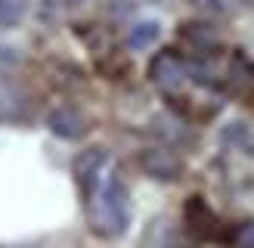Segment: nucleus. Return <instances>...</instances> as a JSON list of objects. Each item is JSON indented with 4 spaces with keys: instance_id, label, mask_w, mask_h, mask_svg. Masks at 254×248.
I'll return each mask as SVG.
<instances>
[{
    "instance_id": "nucleus-1",
    "label": "nucleus",
    "mask_w": 254,
    "mask_h": 248,
    "mask_svg": "<svg viewBox=\"0 0 254 248\" xmlns=\"http://www.w3.org/2000/svg\"><path fill=\"white\" fill-rule=\"evenodd\" d=\"M87 202V217H90V230L103 239H118L130 227V192L127 183L118 177V171H106L99 186L84 198Z\"/></svg>"
},
{
    "instance_id": "nucleus-2",
    "label": "nucleus",
    "mask_w": 254,
    "mask_h": 248,
    "mask_svg": "<svg viewBox=\"0 0 254 248\" xmlns=\"http://www.w3.org/2000/svg\"><path fill=\"white\" fill-rule=\"evenodd\" d=\"M149 81L164 93H177L186 81V59L174 50H161L149 62Z\"/></svg>"
},
{
    "instance_id": "nucleus-3",
    "label": "nucleus",
    "mask_w": 254,
    "mask_h": 248,
    "mask_svg": "<svg viewBox=\"0 0 254 248\" xmlns=\"http://www.w3.org/2000/svg\"><path fill=\"white\" fill-rule=\"evenodd\" d=\"M139 168H143L152 180H161V183H174V180H180L183 177V158L171 152V149H143L139 152Z\"/></svg>"
},
{
    "instance_id": "nucleus-4",
    "label": "nucleus",
    "mask_w": 254,
    "mask_h": 248,
    "mask_svg": "<svg viewBox=\"0 0 254 248\" xmlns=\"http://www.w3.org/2000/svg\"><path fill=\"white\" fill-rule=\"evenodd\" d=\"M106 171H109L106 149H87V152H81L78 158H74V180H78L84 198L99 186V180L106 177Z\"/></svg>"
},
{
    "instance_id": "nucleus-5",
    "label": "nucleus",
    "mask_w": 254,
    "mask_h": 248,
    "mask_svg": "<svg viewBox=\"0 0 254 248\" xmlns=\"http://www.w3.org/2000/svg\"><path fill=\"white\" fill-rule=\"evenodd\" d=\"M47 127L53 136H59V140H81V136L90 130V121L74 106H56L47 115Z\"/></svg>"
},
{
    "instance_id": "nucleus-6",
    "label": "nucleus",
    "mask_w": 254,
    "mask_h": 248,
    "mask_svg": "<svg viewBox=\"0 0 254 248\" xmlns=\"http://www.w3.org/2000/svg\"><path fill=\"white\" fill-rule=\"evenodd\" d=\"M25 109H28V96L12 81H0V121H19L25 118Z\"/></svg>"
},
{
    "instance_id": "nucleus-7",
    "label": "nucleus",
    "mask_w": 254,
    "mask_h": 248,
    "mask_svg": "<svg viewBox=\"0 0 254 248\" xmlns=\"http://www.w3.org/2000/svg\"><path fill=\"white\" fill-rule=\"evenodd\" d=\"M158 37H161V25L155 19H146V22L130 25V31H127V47L130 50H149Z\"/></svg>"
},
{
    "instance_id": "nucleus-8",
    "label": "nucleus",
    "mask_w": 254,
    "mask_h": 248,
    "mask_svg": "<svg viewBox=\"0 0 254 248\" xmlns=\"http://www.w3.org/2000/svg\"><path fill=\"white\" fill-rule=\"evenodd\" d=\"M180 34L189 44H195L198 53H211V47L217 44V31H214L211 25H205V22H189V25H183Z\"/></svg>"
},
{
    "instance_id": "nucleus-9",
    "label": "nucleus",
    "mask_w": 254,
    "mask_h": 248,
    "mask_svg": "<svg viewBox=\"0 0 254 248\" xmlns=\"http://www.w3.org/2000/svg\"><path fill=\"white\" fill-rule=\"evenodd\" d=\"M28 3L31 0H0V31L19 28L22 19L28 16Z\"/></svg>"
},
{
    "instance_id": "nucleus-10",
    "label": "nucleus",
    "mask_w": 254,
    "mask_h": 248,
    "mask_svg": "<svg viewBox=\"0 0 254 248\" xmlns=\"http://www.w3.org/2000/svg\"><path fill=\"white\" fill-rule=\"evenodd\" d=\"M189 3H192L195 12H201L208 19H230L239 6V0H189Z\"/></svg>"
},
{
    "instance_id": "nucleus-11",
    "label": "nucleus",
    "mask_w": 254,
    "mask_h": 248,
    "mask_svg": "<svg viewBox=\"0 0 254 248\" xmlns=\"http://www.w3.org/2000/svg\"><path fill=\"white\" fill-rule=\"evenodd\" d=\"M233 248H254V220H245L233 233Z\"/></svg>"
},
{
    "instance_id": "nucleus-12",
    "label": "nucleus",
    "mask_w": 254,
    "mask_h": 248,
    "mask_svg": "<svg viewBox=\"0 0 254 248\" xmlns=\"http://www.w3.org/2000/svg\"><path fill=\"white\" fill-rule=\"evenodd\" d=\"M22 56H19V50H12V47H0V68H12V65H19Z\"/></svg>"
},
{
    "instance_id": "nucleus-13",
    "label": "nucleus",
    "mask_w": 254,
    "mask_h": 248,
    "mask_svg": "<svg viewBox=\"0 0 254 248\" xmlns=\"http://www.w3.org/2000/svg\"><path fill=\"white\" fill-rule=\"evenodd\" d=\"M19 248H28V245H19Z\"/></svg>"
},
{
    "instance_id": "nucleus-14",
    "label": "nucleus",
    "mask_w": 254,
    "mask_h": 248,
    "mask_svg": "<svg viewBox=\"0 0 254 248\" xmlns=\"http://www.w3.org/2000/svg\"><path fill=\"white\" fill-rule=\"evenodd\" d=\"M71 3H78V0H71Z\"/></svg>"
}]
</instances>
